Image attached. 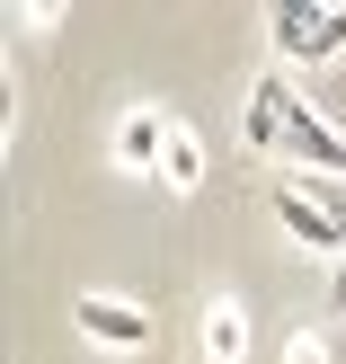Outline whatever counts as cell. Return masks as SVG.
I'll use <instances>...</instances> for the list:
<instances>
[{
    "label": "cell",
    "mask_w": 346,
    "mask_h": 364,
    "mask_svg": "<svg viewBox=\"0 0 346 364\" xmlns=\"http://www.w3.org/2000/svg\"><path fill=\"white\" fill-rule=\"evenodd\" d=\"M284 240H302L311 258H346V178H276L266 187Z\"/></svg>",
    "instance_id": "1"
},
{
    "label": "cell",
    "mask_w": 346,
    "mask_h": 364,
    "mask_svg": "<svg viewBox=\"0 0 346 364\" xmlns=\"http://www.w3.org/2000/svg\"><path fill=\"white\" fill-rule=\"evenodd\" d=\"M71 329H80L89 347H107V355H142L151 347V311L124 302V294H80L71 302Z\"/></svg>",
    "instance_id": "2"
},
{
    "label": "cell",
    "mask_w": 346,
    "mask_h": 364,
    "mask_svg": "<svg viewBox=\"0 0 346 364\" xmlns=\"http://www.w3.org/2000/svg\"><path fill=\"white\" fill-rule=\"evenodd\" d=\"M293 80H284V71H266L258 89H249V116H240V142L249 151H284V124H293Z\"/></svg>",
    "instance_id": "3"
},
{
    "label": "cell",
    "mask_w": 346,
    "mask_h": 364,
    "mask_svg": "<svg viewBox=\"0 0 346 364\" xmlns=\"http://www.w3.org/2000/svg\"><path fill=\"white\" fill-rule=\"evenodd\" d=\"M284 151L302 160V178H346V134L329 116H311V107H293V124H284Z\"/></svg>",
    "instance_id": "4"
},
{
    "label": "cell",
    "mask_w": 346,
    "mask_h": 364,
    "mask_svg": "<svg viewBox=\"0 0 346 364\" xmlns=\"http://www.w3.org/2000/svg\"><path fill=\"white\" fill-rule=\"evenodd\" d=\"M160 151H169V116H160V107H134V116L116 124V160L142 169V178H160Z\"/></svg>",
    "instance_id": "5"
},
{
    "label": "cell",
    "mask_w": 346,
    "mask_h": 364,
    "mask_svg": "<svg viewBox=\"0 0 346 364\" xmlns=\"http://www.w3.org/2000/svg\"><path fill=\"white\" fill-rule=\"evenodd\" d=\"M205 364H249V311L240 302H205Z\"/></svg>",
    "instance_id": "6"
},
{
    "label": "cell",
    "mask_w": 346,
    "mask_h": 364,
    "mask_svg": "<svg viewBox=\"0 0 346 364\" xmlns=\"http://www.w3.org/2000/svg\"><path fill=\"white\" fill-rule=\"evenodd\" d=\"M160 187H169V196H195V187H205V142H195L178 116H169V151H160Z\"/></svg>",
    "instance_id": "7"
},
{
    "label": "cell",
    "mask_w": 346,
    "mask_h": 364,
    "mask_svg": "<svg viewBox=\"0 0 346 364\" xmlns=\"http://www.w3.org/2000/svg\"><path fill=\"white\" fill-rule=\"evenodd\" d=\"M311 18H320V0H311V9L293 0V9H276V18H266V36H276V53H284V63H302V45H311Z\"/></svg>",
    "instance_id": "8"
},
{
    "label": "cell",
    "mask_w": 346,
    "mask_h": 364,
    "mask_svg": "<svg viewBox=\"0 0 346 364\" xmlns=\"http://www.w3.org/2000/svg\"><path fill=\"white\" fill-rule=\"evenodd\" d=\"M337 53H346V9H320V18H311V45H302V63L320 71V63H337Z\"/></svg>",
    "instance_id": "9"
},
{
    "label": "cell",
    "mask_w": 346,
    "mask_h": 364,
    "mask_svg": "<svg viewBox=\"0 0 346 364\" xmlns=\"http://www.w3.org/2000/svg\"><path fill=\"white\" fill-rule=\"evenodd\" d=\"M284 364H329V338H320V329H293V338H284Z\"/></svg>",
    "instance_id": "10"
},
{
    "label": "cell",
    "mask_w": 346,
    "mask_h": 364,
    "mask_svg": "<svg viewBox=\"0 0 346 364\" xmlns=\"http://www.w3.org/2000/svg\"><path fill=\"white\" fill-rule=\"evenodd\" d=\"M329 320H346V258H337V276H329Z\"/></svg>",
    "instance_id": "11"
}]
</instances>
